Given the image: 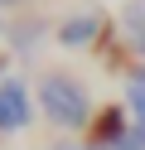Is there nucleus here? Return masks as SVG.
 Instances as JSON below:
<instances>
[{
	"label": "nucleus",
	"mask_w": 145,
	"mask_h": 150,
	"mask_svg": "<svg viewBox=\"0 0 145 150\" xmlns=\"http://www.w3.org/2000/svg\"><path fill=\"white\" fill-rule=\"evenodd\" d=\"M39 107L63 131H82V126H92V116H97L92 102H87V87L77 78H68V73H44V78H39Z\"/></svg>",
	"instance_id": "1"
},
{
	"label": "nucleus",
	"mask_w": 145,
	"mask_h": 150,
	"mask_svg": "<svg viewBox=\"0 0 145 150\" xmlns=\"http://www.w3.org/2000/svg\"><path fill=\"white\" fill-rule=\"evenodd\" d=\"M34 121V102H29V87L19 78H5L0 82V131H24Z\"/></svg>",
	"instance_id": "2"
},
{
	"label": "nucleus",
	"mask_w": 145,
	"mask_h": 150,
	"mask_svg": "<svg viewBox=\"0 0 145 150\" xmlns=\"http://www.w3.org/2000/svg\"><path fill=\"white\" fill-rule=\"evenodd\" d=\"M121 136H131L126 111H121V107H102V111L92 116V126H87V150H106V145H116Z\"/></svg>",
	"instance_id": "3"
},
{
	"label": "nucleus",
	"mask_w": 145,
	"mask_h": 150,
	"mask_svg": "<svg viewBox=\"0 0 145 150\" xmlns=\"http://www.w3.org/2000/svg\"><path fill=\"white\" fill-rule=\"evenodd\" d=\"M97 34H102V15L97 10L73 15V20L58 24V44H63V49H87V44H97Z\"/></svg>",
	"instance_id": "4"
},
{
	"label": "nucleus",
	"mask_w": 145,
	"mask_h": 150,
	"mask_svg": "<svg viewBox=\"0 0 145 150\" xmlns=\"http://www.w3.org/2000/svg\"><path fill=\"white\" fill-rule=\"evenodd\" d=\"M121 24H126V39H131V49L145 58V0H126Z\"/></svg>",
	"instance_id": "5"
},
{
	"label": "nucleus",
	"mask_w": 145,
	"mask_h": 150,
	"mask_svg": "<svg viewBox=\"0 0 145 150\" xmlns=\"http://www.w3.org/2000/svg\"><path fill=\"white\" fill-rule=\"evenodd\" d=\"M44 29H48V24L39 20V15H29V20H10V44H15L19 53H29V49L39 44V34H44Z\"/></svg>",
	"instance_id": "6"
},
{
	"label": "nucleus",
	"mask_w": 145,
	"mask_h": 150,
	"mask_svg": "<svg viewBox=\"0 0 145 150\" xmlns=\"http://www.w3.org/2000/svg\"><path fill=\"white\" fill-rule=\"evenodd\" d=\"M126 107H131L135 121H145V68H131V73H126Z\"/></svg>",
	"instance_id": "7"
},
{
	"label": "nucleus",
	"mask_w": 145,
	"mask_h": 150,
	"mask_svg": "<svg viewBox=\"0 0 145 150\" xmlns=\"http://www.w3.org/2000/svg\"><path fill=\"white\" fill-rule=\"evenodd\" d=\"M131 136H135V145L145 150V121H135V126H131Z\"/></svg>",
	"instance_id": "8"
},
{
	"label": "nucleus",
	"mask_w": 145,
	"mask_h": 150,
	"mask_svg": "<svg viewBox=\"0 0 145 150\" xmlns=\"http://www.w3.org/2000/svg\"><path fill=\"white\" fill-rule=\"evenodd\" d=\"M5 5H24V0H0V10H5Z\"/></svg>",
	"instance_id": "9"
},
{
	"label": "nucleus",
	"mask_w": 145,
	"mask_h": 150,
	"mask_svg": "<svg viewBox=\"0 0 145 150\" xmlns=\"http://www.w3.org/2000/svg\"><path fill=\"white\" fill-rule=\"evenodd\" d=\"M0 82H5V53H0Z\"/></svg>",
	"instance_id": "10"
},
{
	"label": "nucleus",
	"mask_w": 145,
	"mask_h": 150,
	"mask_svg": "<svg viewBox=\"0 0 145 150\" xmlns=\"http://www.w3.org/2000/svg\"><path fill=\"white\" fill-rule=\"evenodd\" d=\"M0 34H5V20H0Z\"/></svg>",
	"instance_id": "11"
},
{
	"label": "nucleus",
	"mask_w": 145,
	"mask_h": 150,
	"mask_svg": "<svg viewBox=\"0 0 145 150\" xmlns=\"http://www.w3.org/2000/svg\"><path fill=\"white\" fill-rule=\"evenodd\" d=\"M58 150H68V145H58ZM82 150H87V145H82Z\"/></svg>",
	"instance_id": "12"
}]
</instances>
